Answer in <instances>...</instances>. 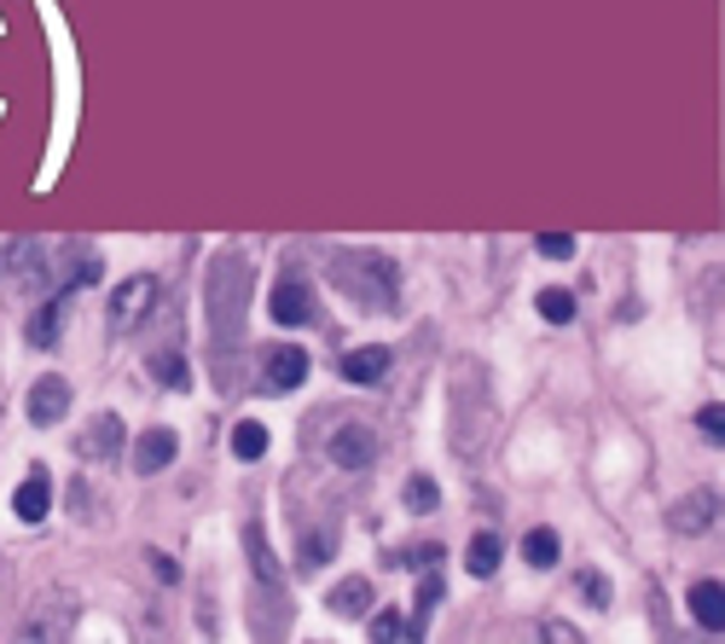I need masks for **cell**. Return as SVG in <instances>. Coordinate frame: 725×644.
<instances>
[{
  "mask_svg": "<svg viewBox=\"0 0 725 644\" xmlns=\"http://www.w3.org/2000/svg\"><path fill=\"white\" fill-rule=\"evenodd\" d=\"M336 371H343L348 383H360V389H366V383H378L383 371H390V349H383V343H372V349H348Z\"/></svg>",
  "mask_w": 725,
  "mask_h": 644,
  "instance_id": "9",
  "label": "cell"
},
{
  "mask_svg": "<svg viewBox=\"0 0 725 644\" xmlns=\"http://www.w3.org/2000/svg\"><path fill=\"white\" fill-rule=\"evenodd\" d=\"M250 557H256V574L267 586H279V564H274V552H267V534L256 529V522H250Z\"/></svg>",
  "mask_w": 725,
  "mask_h": 644,
  "instance_id": "20",
  "label": "cell"
},
{
  "mask_svg": "<svg viewBox=\"0 0 725 644\" xmlns=\"http://www.w3.org/2000/svg\"><path fill=\"white\" fill-rule=\"evenodd\" d=\"M442 557H447L442 546H400V552H395V564H400V569H435Z\"/></svg>",
  "mask_w": 725,
  "mask_h": 644,
  "instance_id": "23",
  "label": "cell"
},
{
  "mask_svg": "<svg viewBox=\"0 0 725 644\" xmlns=\"http://www.w3.org/2000/svg\"><path fill=\"white\" fill-rule=\"evenodd\" d=\"M151 308H157V279H123L111 291V326L116 331H133Z\"/></svg>",
  "mask_w": 725,
  "mask_h": 644,
  "instance_id": "1",
  "label": "cell"
},
{
  "mask_svg": "<svg viewBox=\"0 0 725 644\" xmlns=\"http://www.w3.org/2000/svg\"><path fill=\"white\" fill-rule=\"evenodd\" d=\"M581 592H586L598 609H610V586H603V574H581Z\"/></svg>",
  "mask_w": 725,
  "mask_h": 644,
  "instance_id": "30",
  "label": "cell"
},
{
  "mask_svg": "<svg viewBox=\"0 0 725 644\" xmlns=\"http://www.w3.org/2000/svg\"><path fill=\"white\" fill-rule=\"evenodd\" d=\"M522 557H529L534 569H551L563 557V546H558V534H551V529H529V534H522Z\"/></svg>",
  "mask_w": 725,
  "mask_h": 644,
  "instance_id": "15",
  "label": "cell"
},
{
  "mask_svg": "<svg viewBox=\"0 0 725 644\" xmlns=\"http://www.w3.org/2000/svg\"><path fill=\"white\" fill-rule=\"evenodd\" d=\"M262 366H267V383L274 389H296V383H308V349H296V343H274L262 354Z\"/></svg>",
  "mask_w": 725,
  "mask_h": 644,
  "instance_id": "3",
  "label": "cell"
},
{
  "mask_svg": "<svg viewBox=\"0 0 725 644\" xmlns=\"http://www.w3.org/2000/svg\"><path fill=\"white\" fill-rule=\"evenodd\" d=\"M41 604H47V616L24 621V639H59L71 627V604H59V598H41Z\"/></svg>",
  "mask_w": 725,
  "mask_h": 644,
  "instance_id": "17",
  "label": "cell"
},
{
  "mask_svg": "<svg viewBox=\"0 0 725 644\" xmlns=\"http://www.w3.org/2000/svg\"><path fill=\"white\" fill-rule=\"evenodd\" d=\"M175 453H180L175 430H145L140 442H133V470H140V477H157V470L175 465Z\"/></svg>",
  "mask_w": 725,
  "mask_h": 644,
  "instance_id": "6",
  "label": "cell"
},
{
  "mask_svg": "<svg viewBox=\"0 0 725 644\" xmlns=\"http://www.w3.org/2000/svg\"><path fill=\"white\" fill-rule=\"evenodd\" d=\"M326 453H331V465H343V470H366L378 459V435L366 430V424H343V430H331Z\"/></svg>",
  "mask_w": 725,
  "mask_h": 644,
  "instance_id": "2",
  "label": "cell"
},
{
  "mask_svg": "<svg viewBox=\"0 0 725 644\" xmlns=\"http://www.w3.org/2000/svg\"><path fill=\"white\" fill-rule=\"evenodd\" d=\"M442 592H447V581H442V564H435V569H424V581H418V616H430V609L442 604Z\"/></svg>",
  "mask_w": 725,
  "mask_h": 644,
  "instance_id": "22",
  "label": "cell"
},
{
  "mask_svg": "<svg viewBox=\"0 0 725 644\" xmlns=\"http://www.w3.org/2000/svg\"><path fill=\"white\" fill-rule=\"evenodd\" d=\"M116 447H123V418L105 413L88 430V442H81V459H116Z\"/></svg>",
  "mask_w": 725,
  "mask_h": 644,
  "instance_id": "11",
  "label": "cell"
},
{
  "mask_svg": "<svg viewBox=\"0 0 725 644\" xmlns=\"http://www.w3.org/2000/svg\"><path fill=\"white\" fill-rule=\"evenodd\" d=\"M151 574H157L163 586H175L180 581V564H175V557H163V552H151Z\"/></svg>",
  "mask_w": 725,
  "mask_h": 644,
  "instance_id": "29",
  "label": "cell"
},
{
  "mask_svg": "<svg viewBox=\"0 0 725 644\" xmlns=\"http://www.w3.org/2000/svg\"><path fill=\"white\" fill-rule=\"evenodd\" d=\"M64 413H71V383L64 378H41L29 389V424H36V430H53Z\"/></svg>",
  "mask_w": 725,
  "mask_h": 644,
  "instance_id": "4",
  "label": "cell"
},
{
  "mask_svg": "<svg viewBox=\"0 0 725 644\" xmlns=\"http://www.w3.org/2000/svg\"><path fill=\"white\" fill-rule=\"evenodd\" d=\"M534 308H539V319H551V326H569V319H575V296L551 285V291H539V296H534Z\"/></svg>",
  "mask_w": 725,
  "mask_h": 644,
  "instance_id": "18",
  "label": "cell"
},
{
  "mask_svg": "<svg viewBox=\"0 0 725 644\" xmlns=\"http://www.w3.org/2000/svg\"><path fill=\"white\" fill-rule=\"evenodd\" d=\"M667 522H673L679 534H702V529H714V522H720V494H714V488H702V494H685V500L667 512Z\"/></svg>",
  "mask_w": 725,
  "mask_h": 644,
  "instance_id": "5",
  "label": "cell"
},
{
  "mask_svg": "<svg viewBox=\"0 0 725 644\" xmlns=\"http://www.w3.org/2000/svg\"><path fill=\"white\" fill-rule=\"evenodd\" d=\"M372 639H418V627L400 621L395 609H390V616H372Z\"/></svg>",
  "mask_w": 725,
  "mask_h": 644,
  "instance_id": "25",
  "label": "cell"
},
{
  "mask_svg": "<svg viewBox=\"0 0 725 644\" xmlns=\"http://www.w3.org/2000/svg\"><path fill=\"white\" fill-rule=\"evenodd\" d=\"M539 256L569 262V256H575V239H569V232H539Z\"/></svg>",
  "mask_w": 725,
  "mask_h": 644,
  "instance_id": "26",
  "label": "cell"
},
{
  "mask_svg": "<svg viewBox=\"0 0 725 644\" xmlns=\"http://www.w3.org/2000/svg\"><path fill=\"white\" fill-rule=\"evenodd\" d=\"M232 453H239V459H262V453H267V430L256 418H244L239 430H232Z\"/></svg>",
  "mask_w": 725,
  "mask_h": 644,
  "instance_id": "19",
  "label": "cell"
},
{
  "mask_svg": "<svg viewBox=\"0 0 725 644\" xmlns=\"http://www.w3.org/2000/svg\"><path fill=\"white\" fill-rule=\"evenodd\" d=\"M336 616H366L372 609V581H360V574H348L343 586H331V598H326Z\"/></svg>",
  "mask_w": 725,
  "mask_h": 644,
  "instance_id": "12",
  "label": "cell"
},
{
  "mask_svg": "<svg viewBox=\"0 0 725 644\" xmlns=\"http://www.w3.org/2000/svg\"><path fill=\"white\" fill-rule=\"evenodd\" d=\"M274 326H314V296L302 279H284L274 291Z\"/></svg>",
  "mask_w": 725,
  "mask_h": 644,
  "instance_id": "7",
  "label": "cell"
},
{
  "mask_svg": "<svg viewBox=\"0 0 725 644\" xmlns=\"http://www.w3.org/2000/svg\"><path fill=\"white\" fill-rule=\"evenodd\" d=\"M47 505H53V482H47V470H29L24 488L12 494V512H18V522H29V529H36V522L47 517Z\"/></svg>",
  "mask_w": 725,
  "mask_h": 644,
  "instance_id": "8",
  "label": "cell"
},
{
  "mask_svg": "<svg viewBox=\"0 0 725 644\" xmlns=\"http://www.w3.org/2000/svg\"><path fill=\"white\" fill-rule=\"evenodd\" d=\"M59 326H64V296H53L36 319H29V343H36V349H53V343H59Z\"/></svg>",
  "mask_w": 725,
  "mask_h": 644,
  "instance_id": "16",
  "label": "cell"
},
{
  "mask_svg": "<svg viewBox=\"0 0 725 644\" xmlns=\"http://www.w3.org/2000/svg\"><path fill=\"white\" fill-rule=\"evenodd\" d=\"M685 604H690V616H697V627H708V633L725 627V586L720 581H697Z\"/></svg>",
  "mask_w": 725,
  "mask_h": 644,
  "instance_id": "10",
  "label": "cell"
},
{
  "mask_svg": "<svg viewBox=\"0 0 725 644\" xmlns=\"http://www.w3.org/2000/svg\"><path fill=\"white\" fill-rule=\"evenodd\" d=\"M151 371H157V378L168 383V389H192V371H187V361H180V354H151Z\"/></svg>",
  "mask_w": 725,
  "mask_h": 644,
  "instance_id": "21",
  "label": "cell"
},
{
  "mask_svg": "<svg viewBox=\"0 0 725 644\" xmlns=\"http://www.w3.org/2000/svg\"><path fill=\"white\" fill-rule=\"evenodd\" d=\"M435 500H442V494H435L430 477H412V482H407V512L424 517V512H435Z\"/></svg>",
  "mask_w": 725,
  "mask_h": 644,
  "instance_id": "24",
  "label": "cell"
},
{
  "mask_svg": "<svg viewBox=\"0 0 725 644\" xmlns=\"http://www.w3.org/2000/svg\"><path fill=\"white\" fill-rule=\"evenodd\" d=\"M697 430L708 435V442H725V406L714 401V406H702L697 413Z\"/></svg>",
  "mask_w": 725,
  "mask_h": 644,
  "instance_id": "27",
  "label": "cell"
},
{
  "mask_svg": "<svg viewBox=\"0 0 725 644\" xmlns=\"http://www.w3.org/2000/svg\"><path fill=\"white\" fill-rule=\"evenodd\" d=\"M302 564H308V569H326V564H331V540L314 534L308 546H302Z\"/></svg>",
  "mask_w": 725,
  "mask_h": 644,
  "instance_id": "28",
  "label": "cell"
},
{
  "mask_svg": "<svg viewBox=\"0 0 725 644\" xmlns=\"http://www.w3.org/2000/svg\"><path fill=\"white\" fill-rule=\"evenodd\" d=\"M499 552H505V546H499V534H494V529H482L476 540H470V552H465V569L476 574V581H487V574L499 569Z\"/></svg>",
  "mask_w": 725,
  "mask_h": 644,
  "instance_id": "13",
  "label": "cell"
},
{
  "mask_svg": "<svg viewBox=\"0 0 725 644\" xmlns=\"http://www.w3.org/2000/svg\"><path fill=\"white\" fill-rule=\"evenodd\" d=\"M0 267H12V274H18V285H29V291H36V285H47V267H41V250H36V244L7 250V256H0Z\"/></svg>",
  "mask_w": 725,
  "mask_h": 644,
  "instance_id": "14",
  "label": "cell"
}]
</instances>
